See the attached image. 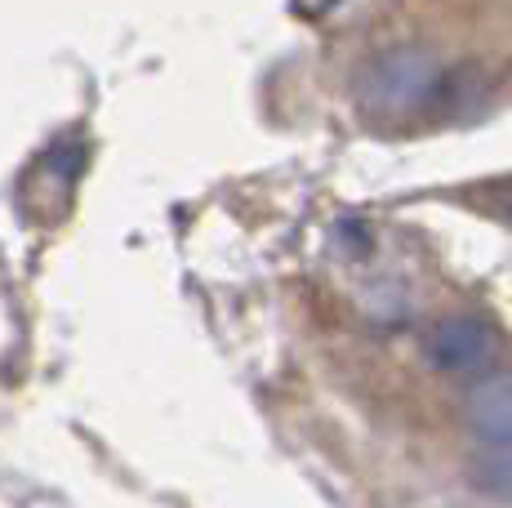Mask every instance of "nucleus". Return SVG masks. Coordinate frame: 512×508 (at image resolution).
Segmentation results:
<instances>
[{
	"mask_svg": "<svg viewBox=\"0 0 512 508\" xmlns=\"http://www.w3.org/2000/svg\"><path fill=\"white\" fill-rule=\"evenodd\" d=\"M450 94H455V76L437 72V63L415 45H392L379 58H370L357 76L361 112L379 116V121L446 112Z\"/></svg>",
	"mask_w": 512,
	"mask_h": 508,
	"instance_id": "f257e3e1",
	"label": "nucleus"
},
{
	"mask_svg": "<svg viewBox=\"0 0 512 508\" xmlns=\"http://www.w3.org/2000/svg\"><path fill=\"white\" fill-rule=\"evenodd\" d=\"M472 437L486 446V459H512V370H490L468 397Z\"/></svg>",
	"mask_w": 512,
	"mask_h": 508,
	"instance_id": "f03ea898",
	"label": "nucleus"
},
{
	"mask_svg": "<svg viewBox=\"0 0 512 508\" xmlns=\"http://www.w3.org/2000/svg\"><path fill=\"white\" fill-rule=\"evenodd\" d=\"M490 348H495L490 330L481 326V321H472V317L441 321V326L432 330V339H428V357H432V366H441V370H477V366H486Z\"/></svg>",
	"mask_w": 512,
	"mask_h": 508,
	"instance_id": "7ed1b4c3",
	"label": "nucleus"
},
{
	"mask_svg": "<svg viewBox=\"0 0 512 508\" xmlns=\"http://www.w3.org/2000/svg\"><path fill=\"white\" fill-rule=\"evenodd\" d=\"M294 5H299L303 14H321V9H330L334 0H294Z\"/></svg>",
	"mask_w": 512,
	"mask_h": 508,
	"instance_id": "20e7f679",
	"label": "nucleus"
}]
</instances>
